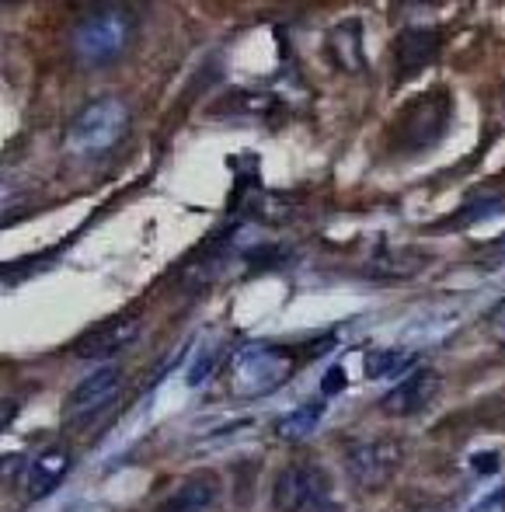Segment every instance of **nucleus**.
I'll list each match as a JSON object with an SVG mask.
<instances>
[{
  "label": "nucleus",
  "mask_w": 505,
  "mask_h": 512,
  "mask_svg": "<svg viewBox=\"0 0 505 512\" xmlns=\"http://www.w3.org/2000/svg\"><path fill=\"white\" fill-rule=\"evenodd\" d=\"M297 370V356L283 345H244L230 356L227 384L234 398H262L286 384Z\"/></svg>",
  "instance_id": "2"
},
{
  "label": "nucleus",
  "mask_w": 505,
  "mask_h": 512,
  "mask_svg": "<svg viewBox=\"0 0 505 512\" xmlns=\"http://www.w3.org/2000/svg\"><path fill=\"white\" fill-rule=\"evenodd\" d=\"M220 502V478L209 471H196L189 478H182L154 512H213Z\"/></svg>",
  "instance_id": "12"
},
{
  "label": "nucleus",
  "mask_w": 505,
  "mask_h": 512,
  "mask_svg": "<svg viewBox=\"0 0 505 512\" xmlns=\"http://www.w3.org/2000/svg\"><path fill=\"white\" fill-rule=\"evenodd\" d=\"M342 387V370H331L328 380H324V394H335Z\"/></svg>",
  "instance_id": "18"
},
{
  "label": "nucleus",
  "mask_w": 505,
  "mask_h": 512,
  "mask_svg": "<svg viewBox=\"0 0 505 512\" xmlns=\"http://www.w3.org/2000/svg\"><path fill=\"white\" fill-rule=\"evenodd\" d=\"M439 391H443V377H439L436 370H415V373H408L394 391L384 394L380 411H384L387 418H415L436 405Z\"/></svg>",
  "instance_id": "9"
},
{
  "label": "nucleus",
  "mask_w": 505,
  "mask_h": 512,
  "mask_svg": "<svg viewBox=\"0 0 505 512\" xmlns=\"http://www.w3.org/2000/svg\"><path fill=\"white\" fill-rule=\"evenodd\" d=\"M439 32L429 25H411L398 35V46H394V70H398V81L422 74L432 60L439 56Z\"/></svg>",
  "instance_id": "11"
},
{
  "label": "nucleus",
  "mask_w": 505,
  "mask_h": 512,
  "mask_svg": "<svg viewBox=\"0 0 505 512\" xmlns=\"http://www.w3.org/2000/svg\"><path fill=\"white\" fill-rule=\"evenodd\" d=\"M404 443L394 436L359 439L345 450V474L359 492H380L387 488L404 467Z\"/></svg>",
  "instance_id": "6"
},
{
  "label": "nucleus",
  "mask_w": 505,
  "mask_h": 512,
  "mask_svg": "<svg viewBox=\"0 0 505 512\" xmlns=\"http://www.w3.org/2000/svg\"><path fill=\"white\" fill-rule=\"evenodd\" d=\"M415 363V356L411 352H398V349H377L366 356V373L370 377H398L401 370H408V366Z\"/></svg>",
  "instance_id": "15"
},
{
  "label": "nucleus",
  "mask_w": 505,
  "mask_h": 512,
  "mask_svg": "<svg viewBox=\"0 0 505 512\" xmlns=\"http://www.w3.org/2000/svg\"><path fill=\"white\" fill-rule=\"evenodd\" d=\"M216 363H220V349L199 352L196 363H192V370H189V384H192V387H199L202 380L213 377V373H216Z\"/></svg>",
  "instance_id": "16"
},
{
  "label": "nucleus",
  "mask_w": 505,
  "mask_h": 512,
  "mask_svg": "<svg viewBox=\"0 0 505 512\" xmlns=\"http://www.w3.org/2000/svg\"><path fill=\"white\" fill-rule=\"evenodd\" d=\"M321 415H324V401H303L293 415H286L283 422H279V432H283V439H303L314 432Z\"/></svg>",
  "instance_id": "14"
},
{
  "label": "nucleus",
  "mask_w": 505,
  "mask_h": 512,
  "mask_svg": "<svg viewBox=\"0 0 505 512\" xmlns=\"http://www.w3.org/2000/svg\"><path fill=\"white\" fill-rule=\"evenodd\" d=\"M136 32V18L129 7L119 4H101L88 11L74 25V53L88 67H105V63L119 60L129 49Z\"/></svg>",
  "instance_id": "1"
},
{
  "label": "nucleus",
  "mask_w": 505,
  "mask_h": 512,
  "mask_svg": "<svg viewBox=\"0 0 505 512\" xmlns=\"http://www.w3.org/2000/svg\"><path fill=\"white\" fill-rule=\"evenodd\" d=\"M331 502V478L321 464H290L272 481L276 512H321Z\"/></svg>",
  "instance_id": "7"
},
{
  "label": "nucleus",
  "mask_w": 505,
  "mask_h": 512,
  "mask_svg": "<svg viewBox=\"0 0 505 512\" xmlns=\"http://www.w3.org/2000/svg\"><path fill=\"white\" fill-rule=\"evenodd\" d=\"M140 331H143V321H140V314H136V310L115 314V317H108V321L95 324V328H88L81 338H77L74 356L77 359H91V363H105V359L126 352L129 345L140 338Z\"/></svg>",
  "instance_id": "8"
},
{
  "label": "nucleus",
  "mask_w": 505,
  "mask_h": 512,
  "mask_svg": "<svg viewBox=\"0 0 505 512\" xmlns=\"http://www.w3.org/2000/svg\"><path fill=\"white\" fill-rule=\"evenodd\" d=\"M488 331H492L495 342L505 345V300L492 310V314H488Z\"/></svg>",
  "instance_id": "17"
},
{
  "label": "nucleus",
  "mask_w": 505,
  "mask_h": 512,
  "mask_svg": "<svg viewBox=\"0 0 505 512\" xmlns=\"http://www.w3.org/2000/svg\"><path fill=\"white\" fill-rule=\"evenodd\" d=\"M74 467V453L67 446H46L42 453H35L32 460L25 464V474H21V485H25L28 499H46L53 495L56 488L63 485V478Z\"/></svg>",
  "instance_id": "10"
},
{
  "label": "nucleus",
  "mask_w": 505,
  "mask_h": 512,
  "mask_svg": "<svg viewBox=\"0 0 505 512\" xmlns=\"http://www.w3.org/2000/svg\"><path fill=\"white\" fill-rule=\"evenodd\" d=\"M328 53L335 60V67L342 70H359L363 67V42H359V25L356 21H345L335 32L328 35Z\"/></svg>",
  "instance_id": "13"
},
{
  "label": "nucleus",
  "mask_w": 505,
  "mask_h": 512,
  "mask_svg": "<svg viewBox=\"0 0 505 512\" xmlns=\"http://www.w3.org/2000/svg\"><path fill=\"white\" fill-rule=\"evenodd\" d=\"M129 133V105L115 95L95 98L74 115L67 129V150L74 157H105L126 140Z\"/></svg>",
  "instance_id": "3"
},
{
  "label": "nucleus",
  "mask_w": 505,
  "mask_h": 512,
  "mask_svg": "<svg viewBox=\"0 0 505 512\" xmlns=\"http://www.w3.org/2000/svg\"><path fill=\"white\" fill-rule=\"evenodd\" d=\"M453 122V98L446 88H432L425 95H415L394 119V147L404 154H425L446 136Z\"/></svg>",
  "instance_id": "4"
},
{
  "label": "nucleus",
  "mask_w": 505,
  "mask_h": 512,
  "mask_svg": "<svg viewBox=\"0 0 505 512\" xmlns=\"http://www.w3.org/2000/svg\"><path fill=\"white\" fill-rule=\"evenodd\" d=\"M122 387H126V373L119 366H98L91 377H84L67 394V401H63V425L70 432H88L91 425L101 422L115 408V401L122 398Z\"/></svg>",
  "instance_id": "5"
}]
</instances>
